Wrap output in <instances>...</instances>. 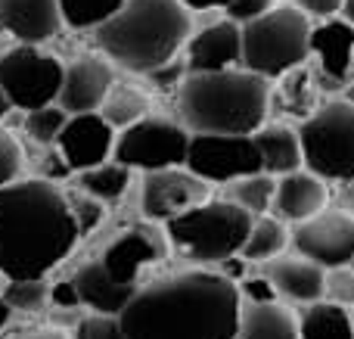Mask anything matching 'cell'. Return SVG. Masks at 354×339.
Here are the masks:
<instances>
[{"label":"cell","mask_w":354,"mask_h":339,"mask_svg":"<svg viewBox=\"0 0 354 339\" xmlns=\"http://www.w3.org/2000/svg\"><path fill=\"white\" fill-rule=\"evenodd\" d=\"M239 309L236 280L193 268L137 286L118 321L128 339H233Z\"/></svg>","instance_id":"6da1fadb"},{"label":"cell","mask_w":354,"mask_h":339,"mask_svg":"<svg viewBox=\"0 0 354 339\" xmlns=\"http://www.w3.org/2000/svg\"><path fill=\"white\" fill-rule=\"evenodd\" d=\"M81 230L72 203L47 178L0 187V274L44 280L75 249Z\"/></svg>","instance_id":"7a4b0ae2"},{"label":"cell","mask_w":354,"mask_h":339,"mask_svg":"<svg viewBox=\"0 0 354 339\" xmlns=\"http://www.w3.org/2000/svg\"><path fill=\"white\" fill-rule=\"evenodd\" d=\"M189 31L193 19L180 0H124L115 16L93 28V41L124 72L149 75L187 47Z\"/></svg>","instance_id":"3957f363"},{"label":"cell","mask_w":354,"mask_h":339,"mask_svg":"<svg viewBox=\"0 0 354 339\" xmlns=\"http://www.w3.org/2000/svg\"><path fill=\"white\" fill-rule=\"evenodd\" d=\"M268 78L243 66L187 72L177 87V112L189 134H255L268 118Z\"/></svg>","instance_id":"277c9868"},{"label":"cell","mask_w":354,"mask_h":339,"mask_svg":"<svg viewBox=\"0 0 354 339\" xmlns=\"http://www.w3.org/2000/svg\"><path fill=\"white\" fill-rule=\"evenodd\" d=\"M252 230V212L233 199H205L165 221L168 243L193 265H221L243 253Z\"/></svg>","instance_id":"5b68a950"},{"label":"cell","mask_w":354,"mask_h":339,"mask_svg":"<svg viewBox=\"0 0 354 339\" xmlns=\"http://www.w3.org/2000/svg\"><path fill=\"white\" fill-rule=\"evenodd\" d=\"M311 56V19L299 3H280L243 25L239 66L274 81L305 66Z\"/></svg>","instance_id":"8992f818"},{"label":"cell","mask_w":354,"mask_h":339,"mask_svg":"<svg viewBox=\"0 0 354 339\" xmlns=\"http://www.w3.org/2000/svg\"><path fill=\"white\" fill-rule=\"evenodd\" d=\"M305 168L324 181L354 178V103L333 100L320 106L299 131Z\"/></svg>","instance_id":"52a82bcc"},{"label":"cell","mask_w":354,"mask_h":339,"mask_svg":"<svg viewBox=\"0 0 354 339\" xmlns=\"http://www.w3.org/2000/svg\"><path fill=\"white\" fill-rule=\"evenodd\" d=\"M66 66L53 53H44L37 44H19V47L0 53V87L12 109H41L59 100Z\"/></svg>","instance_id":"ba28073f"},{"label":"cell","mask_w":354,"mask_h":339,"mask_svg":"<svg viewBox=\"0 0 354 339\" xmlns=\"http://www.w3.org/2000/svg\"><path fill=\"white\" fill-rule=\"evenodd\" d=\"M189 131L168 118H137L134 125L118 131L112 159L128 165L131 172H159L187 162Z\"/></svg>","instance_id":"9c48e42d"},{"label":"cell","mask_w":354,"mask_h":339,"mask_svg":"<svg viewBox=\"0 0 354 339\" xmlns=\"http://www.w3.org/2000/svg\"><path fill=\"white\" fill-rule=\"evenodd\" d=\"M183 165L208 184H230L261 172L255 134H189Z\"/></svg>","instance_id":"30bf717a"},{"label":"cell","mask_w":354,"mask_h":339,"mask_svg":"<svg viewBox=\"0 0 354 339\" xmlns=\"http://www.w3.org/2000/svg\"><path fill=\"white\" fill-rule=\"evenodd\" d=\"M289 243L299 255L320 268H342L354 262V215L351 212H317L295 224Z\"/></svg>","instance_id":"8fae6325"},{"label":"cell","mask_w":354,"mask_h":339,"mask_svg":"<svg viewBox=\"0 0 354 339\" xmlns=\"http://www.w3.org/2000/svg\"><path fill=\"white\" fill-rule=\"evenodd\" d=\"M208 199V181L193 174L187 165L159 168V172H143L140 205L149 221H171L180 212Z\"/></svg>","instance_id":"7c38bea8"},{"label":"cell","mask_w":354,"mask_h":339,"mask_svg":"<svg viewBox=\"0 0 354 339\" xmlns=\"http://www.w3.org/2000/svg\"><path fill=\"white\" fill-rule=\"evenodd\" d=\"M115 137V125H109L100 112H78V116H68L66 128L56 140V149L62 153L72 172H87V168L112 159Z\"/></svg>","instance_id":"4fadbf2b"},{"label":"cell","mask_w":354,"mask_h":339,"mask_svg":"<svg viewBox=\"0 0 354 339\" xmlns=\"http://www.w3.org/2000/svg\"><path fill=\"white\" fill-rule=\"evenodd\" d=\"M168 253V237L159 234L149 224L131 228L128 234H122L115 243H109V249L103 253V268L118 280V284L140 286V271L156 262H162Z\"/></svg>","instance_id":"5bb4252c"},{"label":"cell","mask_w":354,"mask_h":339,"mask_svg":"<svg viewBox=\"0 0 354 339\" xmlns=\"http://www.w3.org/2000/svg\"><path fill=\"white\" fill-rule=\"evenodd\" d=\"M112 84H115V72H112V62L106 59V56H100V53L81 56L72 66H66L59 100H56V103H59L68 116L97 112L100 106H103V100L109 97Z\"/></svg>","instance_id":"9a60e30c"},{"label":"cell","mask_w":354,"mask_h":339,"mask_svg":"<svg viewBox=\"0 0 354 339\" xmlns=\"http://www.w3.org/2000/svg\"><path fill=\"white\" fill-rule=\"evenodd\" d=\"M187 72H221L233 68L243 59V25L233 19L205 25L187 41Z\"/></svg>","instance_id":"2e32d148"},{"label":"cell","mask_w":354,"mask_h":339,"mask_svg":"<svg viewBox=\"0 0 354 339\" xmlns=\"http://www.w3.org/2000/svg\"><path fill=\"white\" fill-rule=\"evenodd\" d=\"M264 277L277 286L280 296H286L289 302L311 305L320 302L326 296V268H320L317 262L305 259V255H274V259L261 262Z\"/></svg>","instance_id":"e0dca14e"},{"label":"cell","mask_w":354,"mask_h":339,"mask_svg":"<svg viewBox=\"0 0 354 339\" xmlns=\"http://www.w3.org/2000/svg\"><path fill=\"white\" fill-rule=\"evenodd\" d=\"M59 0H0V28L10 31L19 44L53 41L62 31Z\"/></svg>","instance_id":"ac0fdd59"},{"label":"cell","mask_w":354,"mask_h":339,"mask_svg":"<svg viewBox=\"0 0 354 339\" xmlns=\"http://www.w3.org/2000/svg\"><path fill=\"white\" fill-rule=\"evenodd\" d=\"M326 199H330L326 181L320 178V174L308 172V168H299V172L280 174L270 209H274V215L280 218V221L299 224V221H305V218L324 212Z\"/></svg>","instance_id":"d6986e66"},{"label":"cell","mask_w":354,"mask_h":339,"mask_svg":"<svg viewBox=\"0 0 354 339\" xmlns=\"http://www.w3.org/2000/svg\"><path fill=\"white\" fill-rule=\"evenodd\" d=\"M311 53L317 56L320 72L336 84H345L354 59V25L345 16H333L311 25Z\"/></svg>","instance_id":"ffe728a7"},{"label":"cell","mask_w":354,"mask_h":339,"mask_svg":"<svg viewBox=\"0 0 354 339\" xmlns=\"http://www.w3.org/2000/svg\"><path fill=\"white\" fill-rule=\"evenodd\" d=\"M72 284L81 296V305L100 311V315H118V311L131 302V296L137 293V286L118 284V280L103 268L100 259L87 262V265L72 277Z\"/></svg>","instance_id":"44dd1931"},{"label":"cell","mask_w":354,"mask_h":339,"mask_svg":"<svg viewBox=\"0 0 354 339\" xmlns=\"http://www.w3.org/2000/svg\"><path fill=\"white\" fill-rule=\"evenodd\" d=\"M233 339H299V321L280 302H245Z\"/></svg>","instance_id":"7402d4cb"},{"label":"cell","mask_w":354,"mask_h":339,"mask_svg":"<svg viewBox=\"0 0 354 339\" xmlns=\"http://www.w3.org/2000/svg\"><path fill=\"white\" fill-rule=\"evenodd\" d=\"M255 143H258V153H261V172L274 174V178L299 172L305 165L299 131L283 128V125H268V128L261 125L255 131Z\"/></svg>","instance_id":"603a6c76"},{"label":"cell","mask_w":354,"mask_h":339,"mask_svg":"<svg viewBox=\"0 0 354 339\" xmlns=\"http://www.w3.org/2000/svg\"><path fill=\"white\" fill-rule=\"evenodd\" d=\"M299 339H354L351 311L330 299L311 302L299 324Z\"/></svg>","instance_id":"cb8c5ba5"},{"label":"cell","mask_w":354,"mask_h":339,"mask_svg":"<svg viewBox=\"0 0 354 339\" xmlns=\"http://www.w3.org/2000/svg\"><path fill=\"white\" fill-rule=\"evenodd\" d=\"M131 184V168L122 165L115 159H106L100 165L87 168V172H78V187L87 193V196L100 199V203H109V199H118Z\"/></svg>","instance_id":"d4e9b609"},{"label":"cell","mask_w":354,"mask_h":339,"mask_svg":"<svg viewBox=\"0 0 354 339\" xmlns=\"http://www.w3.org/2000/svg\"><path fill=\"white\" fill-rule=\"evenodd\" d=\"M286 246H289L286 221H280V218H258V221H252V230L245 237V246L239 255H243V262H268L274 255H280Z\"/></svg>","instance_id":"484cf974"},{"label":"cell","mask_w":354,"mask_h":339,"mask_svg":"<svg viewBox=\"0 0 354 339\" xmlns=\"http://www.w3.org/2000/svg\"><path fill=\"white\" fill-rule=\"evenodd\" d=\"M274 193L277 181L268 172H255L239 181H230V199L236 205H243L245 212H252V215H264L274 205Z\"/></svg>","instance_id":"4316f807"},{"label":"cell","mask_w":354,"mask_h":339,"mask_svg":"<svg viewBox=\"0 0 354 339\" xmlns=\"http://www.w3.org/2000/svg\"><path fill=\"white\" fill-rule=\"evenodd\" d=\"M124 0H59V12H62V22L68 28H100L106 19H112L118 10H122Z\"/></svg>","instance_id":"83f0119b"},{"label":"cell","mask_w":354,"mask_h":339,"mask_svg":"<svg viewBox=\"0 0 354 339\" xmlns=\"http://www.w3.org/2000/svg\"><path fill=\"white\" fill-rule=\"evenodd\" d=\"M66 122H68V112L62 109L59 103H50V106H41V109L25 112V131H28V137L35 143H41V147H56Z\"/></svg>","instance_id":"f1b7e54d"},{"label":"cell","mask_w":354,"mask_h":339,"mask_svg":"<svg viewBox=\"0 0 354 339\" xmlns=\"http://www.w3.org/2000/svg\"><path fill=\"white\" fill-rule=\"evenodd\" d=\"M143 109H147V100H143L140 93H134V91L112 93L109 91V97L103 100V106H100L97 112L109 125H122V128H128V125H134L137 118H143Z\"/></svg>","instance_id":"f546056e"},{"label":"cell","mask_w":354,"mask_h":339,"mask_svg":"<svg viewBox=\"0 0 354 339\" xmlns=\"http://www.w3.org/2000/svg\"><path fill=\"white\" fill-rule=\"evenodd\" d=\"M3 302L10 309L22 311H41L50 302V286L44 280H12V286L6 290Z\"/></svg>","instance_id":"4dcf8cb0"},{"label":"cell","mask_w":354,"mask_h":339,"mask_svg":"<svg viewBox=\"0 0 354 339\" xmlns=\"http://www.w3.org/2000/svg\"><path fill=\"white\" fill-rule=\"evenodd\" d=\"M72 339H128V336H124L118 315H100V311H93V315L78 321Z\"/></svg>","instance_id":"1f68e13d"},{"label":"cell","mask_w":354,"mask_h":339,"mask_svg":"<svg viewBox=\"0 0 354 339\" xmlns=\"http://www.w3.org/2000/svg\"><path fill=\"white\" fill-rule=\"evenodd\" d=\"M326 296H330V302L354 309V265L330 268L326 271Z\"/></svg>","instance_id":"d6a6232c"},{"label":"cell","mask_w":354,"mask_h":339,"mask_svg":"<svg viewBox=\"0 0 354 339\" xmlns=\"http://www.w3.org/2000/svg\"><path fill=\"white\" fill-rule=\"evenodd\" d=\"M22 172V147L10 131L0 128V187L12 184Z\"/></svg>","instance_id":"836d02e7"},{"label":"cell","mask_w":354,"mask_h":339,"mask_svg":"<svg viewBox=\"0 0 354 339\" xmlns=\"http://www.w3.org/2000/svg\"><path fill=\"white\" fill-rule=\"evenodd\" d=\"M239 299H243V302H277V299H280V293H277V286L270 284L268 277H264V274H258V277H243L239 280Z\"/></svg>","instance_id":"e575fe53"},{"label":"cell","mask_w":354,"mask_h":339,"mask_svg":"<svg viewBox=\"0 0 354 339\" xmlns=\"http://www.w3.org/2000/svg\"><path fill=\"white\" fill-rule=\"evenodd\" d=\"M277 0H227L224 3V12L227 19H233L236 25H245L252 22V19L264 16L268 10H274Z\"/></svg>","instance_id":"d590c367"},{"label":"cell","mask_w":354,"mask_h":339,"mask_svg":"<svg viewBox=\"0 0 354 339\" xmlns=\"http://www.w3.org/2000/svg\"><path fill=\"white\" fill-rule=\"evenodd\" d=\"M149 81H153L156 87H162V91H171V87H180V81L187 78V59H168V62H162L159 68H153V72L147 75Z\"/></svg>","instance_id":"8d00e7d4"},{"label":"cell","mask_w":354,"mask_h":339,"mask_svg":"<svg viewBox=\"0 0 354 339\" xmlns=\"http://www.w3.org/2000/svg\"><path fill=\"white\" fill-rule=\"evenodd\" d=\"M72 212H75V221H78V230L81 237L87 234V230L93 228V224L103 218V209H100V199L87 196V199H78V203H72Z\"/></svg>","instance_id":"74e56055"},{"label":"cell","mask_w":354,"mask_h":339,"mask_svg":"<svg viewBox=\"0 0 354 339\" xmlns=\"http://www.w3.org/2000/svg\"><path fill=\"white\" fill-rule=\"evenodd\" d=\"M295 3L301 6V12H305L308 19H317V22H324V19L342 16L345 0H295Z\"/></svg>","instance_id":"f35d334b"},{"label":"cell","mask_w":354,"mask_h":339,"mask_svg":"<svg viewBox=\"0 0 354 339\" xmlns=\"http://www.w3.org/2000/svg\"><path fill=\"white\" fill-rule=\"evenodd\" d=\"M50 302H53L56 309H78L81 296H78V290H75L72 280H62V284L50 286Z\"/></svg>","instance_id":"ab89813d"},{"label":"cell","mask_w":354,"mask_h":339,"mask_svg":"<svg viewBox=\"0 0 354 339\" xmlns=\"http://www.w3.org/2000/svg\"><path fill=\"white\" fill-rule=\"evenodd\" d=\"M183 6H187L189 12H205V10H224V3L227 0H180Z\"/></svg>","instance_id":"60d3db41"},{"label":"cell","mask_w":354,"mask_h":339,"mask_svg":"<svg viewBox=\"0 0 354 339\" xmlns=\"http://www.w3.org/2000/svg\"><path fill=\"white\" fill-rule=\"evenodd\" d=\"M16 339H72V336L50 327V330H35V333H25V336H16Z\"/></svg>","instance_id":"b9f144b4"},{"label":"cell","mask_w":354,"mask_h":339,"mask_svg":"<svg viewBox=\"0 0 354 339\" xmlns=\"http://www.w3.org/2000/svg\"><path fill=\"white\" fill-rule=\"evenodd\" d=\"M345 205H348V212L354 215V178L348 181V190H345Z\"/></svg>","instance_id":"7bdbcfd3"},{"label":"cell","mask_w":354,"mask_h":339,"mask_svg":"<svg viewBox=\"0 0 354 339\" xmlns=\"http://www.w3.org/2000/svg\"><path fill=\"white\" fill-rule=\"evenodd\" d=\"M342 16L348 19V22L354 25V0H345V6H342Z\"/></svg>","instance_id":"ee69618b"},{"label":"cell","mask_w":354,"mask_h":339,"mask_svg":"<svg viewBox=\"0 0 354 339\" xmlns=\"http://www.w3.org/2000/svg\"><path fill=\"white\" fill-rule=\"evenodd\" d=\"M12 106H10V100H6V93H3V87H0V118L6 116V112H10Z\"/></svg>","instance_id":"f6af8a7d"},{"label":"cell","mask_w":354,"mask_h":339,"mask_svg":"<svg viewBox=\"0 0 354 339\" xmlns=\"http://www.w3.org/2000/svg\"><path fill=\"white\" fill-rule=\"evenodd\" d=\"M345 100H351V103H354V81H351V87H348V97H345Z\"/></svg>","instance_id":"bcb514c9"},{"label":"cell","mask_w":354,"mask_h":339,"mask_svg":"<svg viewBox=\"0 0 354 339\" xmlns=\"http://www.w3.org/2000/svg\"><path fill=\"white\" fill-rule=\"evenodd\" d=\"M283 3H295V0H283Z\"/></svg>","instance_id":"7dc6e473"},{"label":"cell","mask_w":354,"mask_h":339,"mask_svg":"<svg viewBox=\"0 0 354 339\" xmlns=\"http://www.w3.org/2000/svg\"><path fill=\"white\" fill-rule=\"evenodd\" d=\"M351 265H354V262H351Z\"/></svg>","instance_id":"c3c4849f"},{"label":"cell","mask_w":354,"mask_h":339,"mask_svg":"<svg viewBox=\"0 0 354 339\" xmlns=\"http://www.w3.org/2000/svg\"><path fill=\"white\" fill-rule=\"evenodd\" d=\"M0 31H3V28H0Z\"/></svg>","instance_id":"681fc988"}]
</instances>
